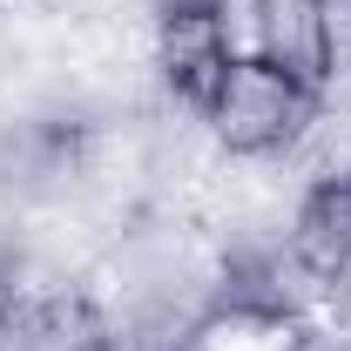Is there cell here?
I'll return each mask as SVG.
<instances>
[{
    "instance_id": "3",
    "label": "cell",
    "mask_w": 351,
    "mask_h": 351,
    "mask_svg": "<svg viewBox=\"0 0 351 351\" xmlns=\"http://www.w3.org/2000/svg\"><path fill=\"white\" fill-rule=\"evenodd\" d=\"M291 257L317 277L351 270V182H311L291 210Z\"/></svg>"
},
{
    "instance_id": "2",
    "label": "cell",
    "mask_w": 351,
    "mask_h": 351,
    "mask_svg": "<svg viewBox=\"0 0 351 351\" xmlns=\"http://www.w3.org/2000/svg\"><path fill=\"white\" fill-rule=\"evenodd\" d=\"M156 75L162 95L182 108H210V95L230 75V34H223L217 7H176L156 14Z\"/></svg>"
},
{
    "instance_id": "1",
    "label": "cell",
    "mask_w": 351,
    "mask_h": 351,
    "mask_svg": "<svg viewBox=\"0 0 351 351\" xmlns=\"http://www.w3.org/2000/svg\"><path fill=\"white\" fill-rule=\"evenodd\" d=\"M317 88H304L298 75H284L277 61H230L223 88L210 95V129L230 156H284L291 135L304 129Z\"/></svg>"
},
{
    "instance_id": "5",
    "label": "cell",
    "mask_w": 351,
    "mask_h": 351,
    "mask_svg": "<svg viewBox=\"0 0 351 351\" xmlns=\"http://www.w3.org/2000/svg\"><path fill=\"white\" fill-rule=\"evenodd\" d=\"M284 162L298 169V182H351V108L345 101H331V95H317L304 115V129L291 135V149H284Z\"/></svg>"
},
{
    "instance_id": "4",
    "label": "cell",
    "mask_w": 351,
    "mask_h": 351,
    "mask_svg": "<svg viewBox=\"0 0 351 351\" xmlns=\"http://www.w3.org/2000/svg\"><path fill=\"white\" fill-rule=\"evenodd\" d=\"M263 61H277L304 88H324V75H331L324 7L317 0H263Z\"/></svg>"
}]
</instances>
